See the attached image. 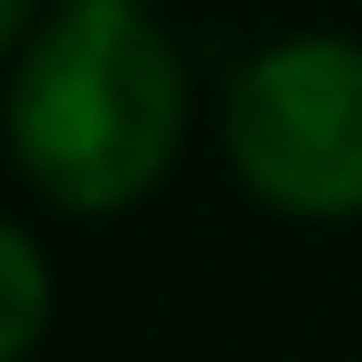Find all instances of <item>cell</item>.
Returning a JSON list of instances; mask_svg holds the SVG:
<instances>
[{
	"label": "cell",
	"instance_id": "6da1fadb",
	"mask_svg": "<svg viewBox=\"0 0 362 362\" xmlns=\"http://www.w3.org/2000/svg\"><path fill=\"white\" fill-rule=\"evenodd\" d=\"M181 66L140 25V8H83L25 49L8 90V148L58 206L115 214L173 165Z\"/></svg>",
	"mask_w": 362,
	"mask_h": 362
},
{
	"label": "cell",
	"instance_id": "5b68a950",
	"mask_svg": "<svg viewBox=\"0 0 362 362\" xmlns=\"http://www.w3.org/2000/svg\"><path fill=\"white\" fill-rule=\"evenodd\" d=\"M83 8H132V0H83Z\"/></svg>",
	"mask_w": 362,
	"mask_h": 362
},
{
	"label": "cell",
	"instance_id": "3957f363",
	"mask_svg": "<svg viewBox=\"0 0 362 362\" xmlns=\"http://www.w3.org/2000/svg\"><path fill=\"white\" fill-rule=\"evenodd\" d=\"M49 321V272L17 223H0V362H17Z\"/></svg>",
	"mask_w": 362,
	"mask_h": 362
},
{
	"label": "cell",
	"instance_id": "7a4b0ae2",
	"mask_svg": "<svg viewBox=\"0 0 362 362\" xmlns=\"http://www.w3.org/2000/svg\"><path fill=\"white\" fill-rule=\"evenodd\" d=\"M230 157L280 214H362V49H264L230 83Z\"/></svg>",
	"mask_w": 362,
	"mask_h": 362
},
{
	"label": "cell",
	"instance_id": "277c9868",
	"mask_svg": "<svg viewBox=\"0 0 362 362\" xmlns=\"http://www.w3.org/2000/svg\"><path fill=\"white\" fill-rule=\"evenodd\" d=\"M17 33H25V0H0V49L17 42Z\"/></svg>",
	"mask_w": 362,
	"mask_h": 362
}]
</instances>
